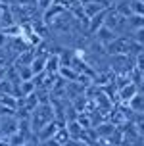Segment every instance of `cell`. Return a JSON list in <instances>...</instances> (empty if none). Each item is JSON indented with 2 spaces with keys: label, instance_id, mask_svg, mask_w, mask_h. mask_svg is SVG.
<instances>
[{
  "label": "cell",
  "instance_id": "obj_17",
  "mask_svg": "<svg viewBox=\"0 0 144 146\" xmlns=\"http://www.w3.org/2000/svg\"><path fill=\"white\" fill-rule=\"evenodd\" d=\"M133 66H135V69L138 71V75L144 73V50H140L137 54V58H135V64H133Z\"/></svg>",
  "mask_w": 144,
  "mask_h": 146
},
{
  "label": "cell",
  "instance_id": "obj_2",
  "mask_svg": "<svg viewBox=\"0 0 144 146\" xmlns=\"http://www.w3.org/2000/svg\"><path fill=\"white\" fill-rule=\"evenodd\" d=\"M104 25H106L108 29H111L117 36H123L125 29L129 27V19H127L123 14H119L117 10H113V8H108L106 17H104Z\"/></svg>",
  "mask_w": 144,
  "mask_h": 146
},
{
  "label": "cell",
  "instance_id": "obj_19",
  "mask_svg": "<svg viewBox=\"0 0 144 146\" xmlns=\"http://www.w3.org/2000/svg\"><path fill=\"white\" fill-rule=\"evenodd\" d=\"M52 4H54V0H38V8H40L42 12H44V10H48Z\"/></svg>",
  "mask_w": 144,
  "mask_h": 146
},
{
  "label": "cell",
  "instance_id": "obj_14",
  "mask_svg": "<svg viewBox=\"0 0 144 146\" xmlns=\"http://www.w3.org/2000/svg\"><path fill=\"white\" fill-rule=\"evenodd\" d=\"M17 77H19V83H21V81H33L35 79V75H33V71H31L29 66H19V69H17Z\"/></svg>",
  "mask_w": 144,
  "mask_h": 146
},
{
  "label": "cell",
  "instance_id": "obj_12",
  "mask_svg": "<svg viewBox=\"0 0 144 146\" xmlns=\"http://www.w3.org/2000/svg\"><path fill=\"white\" fill-rule=\"evenodd\" d=\"M58 73H60V75H62L65 81H73V83H75V81L81 79V73L77 71V69H73L71 66H62Z\"/></svg>",
  "mask_w": 144,
  "mask_h": 146
},
{
  "label": "cell",
  "instance_id": "obj_13",
  "mask_svg": "<svg viewBox=\"0 0 144 146\" xmlns=\"http://www.w3.org/2000/svg\"><path fill=\"white\" fill-rule=\"evenodd\" d=\"M106 12H108V10H106ZM106 12H102V14H98V15H94V17H90V19H88V23H86V29L90 31V33H96V31H98L102 25H104Z\"/></svg>",
  "mask_w": 144,
  "mask_h": 146
},
{
  "label": "cell",
  "instance_id": "obj_3",
  "mask_svg": "<svg viewBox=\"0 0 144 146\" xmlns=\"http://www.w3.org/2000/svg\"><path fill=\"white\" fill-rule=\"evenodd\" d=\"M133 46H137V44L133 42V40H129L127 36H117L113 42L109 44V46H106L104 50L108 52V54H111V56H129L131 52H133Z\"/></svg>",
  "mask_w": 144,
  "mask_h": 146
},
{
  "label": "cell",
  "instance_id": "obj_8",
  "mask_svg": "<svg viewBox=\"0 0 144 146\" xmlns=\"http://www.w3.org/2000/svg\"><path fill=\"white\" fill-rule=\"evenodd\" d=\"M81 10H83V15H85L86 19H90L94 15L106 12V10H108V4H106V2H88L85 6H81Z\"/></svg>",
  "mask_w": 144,
  "mask_h": 146
},
{
  "label": "cell",
  "instance_id": "obj_22",
  "mask_svg": "<svg viewBox=\"0 0 144 146\" xmlns=\"http://www.w3.org/2000/svg\"><path fill=\"white\" fill-rule=\"evenodd\" d=\"M140 85L144 87V73H140Z\"/></svg>",
  "mask_w": 144,
  "mask_h": 146
},
{
  "label": "cell",
  "instance_id": "obj_10",
  "mask_svg": "<svg viewBox=\"0 0 144 146\" xmlns=\"http://www.w3.org/2000/svg\"><path fill=\"white\" fill-rule=\"evenodd\" d=\"M58 129H60V125H58V121H56V119H52L50 123H46V125L42 127V129H40V131L36 133V137H38V140H42V142H46V140H50L52 137H54V133H56Z\"/></svg>",
  "mask_w": 144,
  "mask_h": 146
},
{
  "label": "cell",
  "instance_id": "obj_23",
  "mask_svg": "<svg viewBox=\"0 0 144 146\" xmlns=\"http://www.w3.org/2000/svg\"><path fill=\"white\" fill-rule=\"evenodd\" d=\"M8 2H10V0H0V4H8Z\"/></svg>",
  "mask_w": 144,
  "mask_h": 146
},
{
  "label": "cell",
  "instance_id": "obj_4",
  "mask_svg": "<svg viewBox=\"0 0 144 146\" xmlns=\"http://www.w3.org/2000/svg\"><path fill=\"white\" fill-rule=\"evenodd\" d=\"M137 92H138V83H137V81H127V83L119 85V88H117V98H119V104L127 106V102H129V100L137 94Z\"/></svg>",
  "mask_w": 144,
  "mask_h": 146
},
{
  "label": "cell",
  "instance_id": "obj_21",
  "mask_svg": "<svg viewBox=\"0 0 144 146\" xmlns=\"http://www.w3.org/2000/svg\"><path fill=\"white\" fill-rule=\"evenodd\" d=\"M117 146H137V142L135 140H127V139H121V142Z\"/></svg>",
  "mask_w": 144,
  "mask_h": 146
},
{
  "label": "cell",
  "instance_id": "obj_1",
  "mask_svg": "<svg viewBox=\"0 0 144 146\" xmlns=\"http://www.w3.org/2000/svg\"><path fill=\"white\" fill-rule=\"evenodd\" d=\"M52 119H54V115H52V108H50V106H48V104H38V106L33 110V113L29 115L31 131L38 133L46 123H50Z\"/></svg>",
  "mask_w": 144,
  "mask_h": 146
},
{
  "label": "cell",
  "instance_id": "obj_15",
  "mask_svg": "<svg viewBox=\"0 0 144 146\" xmlns=\"http://www.w3.org/2000/svg\"><path fill=\"white\" fill-rule=\"evenodd\" d=\"M133 42L137 44L138 48H144V27L133 29Z\"/></svg>",
  "mask_w": 144,
  "mask_h": 146
},
{
  "label": "cell",
  "instance_id": "obj_5",
  "mask_svg": "<svg viewBox=\"0 0 144 146\" xmlns=\"http://www.w3.org/2000/svg\"><path fill=\"white\" fill-rule=\"evenodd\" d=\"M0 131L4 137H14L17 135L19 131V117H14V115H4L2 117V123H0Z\"/></svg>",
  "mask_w": 144,
  "mask_h": 146
},
{
  "label": "cell",
  "instance_id": "obj_11",
  "mask_svg": "<svg viewBox=\"0 0 144 146\" xmlns=\"http://www.w3.org/2000/svg\"><path fill=\"white\" fill-rule=\"evenodd\" d=\"M50 140L56 146H62V144H67V142L71 140V137H69V133H67V129H65V127H60V129L54 133V137H52Z\"/></svg>",
  "mask_w": 144,
  "mask_h": 146
},
{
  "label": "cell",
  "instance_id": "obj_6",
  "mask_svg": "<svg viewBox=\"0 0 144 146\" xmlns=\"http://www.w3.org/2000/svg\"><path fill=\"white\" fill-rule=\"evenodd\" d=\"M94 135H96L98 139H102V140H113L115 135H117V127H115L113 123H109V121H104V123L96 125Z\"/></svg>",
  "mask_w": 144,
  "mask_h": 146
},
{
  "label": "cell",
  "instance_id": "obj_7",
  "mask_svg": "<svg viewBox=\"0 0 144 146\" xmlns=\"http://www.w3.org/2000/svg\"><path fill=\"white\" fill-rule=\"evenodd\" d=\"M94 36H96V42L102 44V48H106V46H109V44L113 42L115 38H117V35H115L111 29H108L106 25H102L100 29L94 33Z\"/></svg>",
  "mask_w": 144,
  "mask_h": 146
},
{
  "label": "cell",
  "instance_id": "obj_16",
  "mask_svg": "<svg viewBox=\"0 0 144 146\" xmlns=\"http://www.w3.org/2000/svg\"><path fill=\"white\" fill-rule=\"evenodd\" d=\"M137 119L133 121V127H135V131L140 139H144V113H137Z\"/></svg>",
  "mask_w": 144,
  "mask_h": 146
},
{
  "label": "cell",
  "instance_id": "obj_9",
  "mask_svg": "<svg viewBox=\"0 0 144 146\" xmlns=\"http://www.w3.org/2000/svg\"><path fill=\"white\" fill-rule=\"evenodd\" d=\"M125 108L131 110L133 113H144V92H140V90H138L137 94H135L129 102H127V106H125Z\"/></svg>",
  "mask_w": 144,
  "mask_h": 146
},
{
  "label": "cell",
  "instance_id": "obj_18",
  "mask_svg": "<svg viewBox=\"0 0 144 146\" xmlns=\"http://www.w3.org/2000/svg\"><path fill=\"white\" fill-rule=\"evenodd\" d=\"M8 42H10V38H8V35L4 33V31H0V50H4L8 46Z\"/></svg>",
  "mask_w": 144,
  "mask_h": 146
},
{
  "label": "cell",
  "instance_id": "obj_20",
  "mask_svg": "<svg viewBox=\"0 0 144 146\" xmlns=\"http://www.w3.org/2000/svg\"><path fill=\"white\" fill-rule=\"evenodd\" d=\"M67 144H69V146H92V144H88L86 140H75V139H71Z\"/></svg>",
  "mask_w": 144,
  "mask_h": 146
},
{
  "label": "cell",
  "instance_id": "obj_24",
  "mask_svg": "<svg viewBox=\"0 0 144 146\" xmlns=\"http://www.w3.org/2000/svg\"><path fill=\"white\" fill-rule=\"evenodd\" d=\"M62 146H69V144H62Z\"/></svg>",
  "mask_w": 144,
  "mask_h": 146
}]
</instances>
